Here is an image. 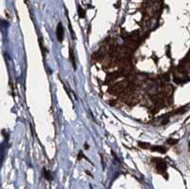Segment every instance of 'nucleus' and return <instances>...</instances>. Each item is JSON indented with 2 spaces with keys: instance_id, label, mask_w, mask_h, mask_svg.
<instances>
[{
  "instance_id": "nucleus-2",
  "label": "nucleus",
  "mask_w": 190,
  "mask_h": 189,
  "mask_svg": "<svg viewBox=\"0 0 190 189\" xmlns=\"http://www.w3.org/2000/svg\"><path fill=\"white\" fill-rule=\"evenodd\" d=\"M56 35H57V39L59 42H62L64 39V29L61 23L57 25V29H56Z\"/></svg>"
},
{
  "instance_id": "nucleus-5",
  "label": "nucleus",
  "mask_w": 190,
  "mask_h": 189,
  "mask_svg": "<svg viewBox=\"0 0 190 189\" xmlns=\"http://www.w3.org/2000/svg\"><path fill=\"white\" fill-rule=\"evenodd\" d=\"M70 60L72 62V65H73L74 70L76 69V64H75V57H74V53H73V50H72L71 48H70Z\"/></svg>"
},
{
  "instance_id": "nucleus-8",
  "label": "nucleus",
  "mask_w": 190,
  "mask_h": 189,
  "mask_svg": "<svg viewBox=\"0 0 190 189\" xmlns=\"http://www.w3.org/2000/svg\"><path fill=\"white\" fill-rule=\"evenodd\" d=\"M139 146H140L141 147H143V148H147V147H149V144H144V143H142V142L139 143Z\"/></svg>"
},
{
  "instance_id": "nucleus-6",
  "label": "nucleus",
  "mask_w": 190,
  "mask_h": 189,
  "mask_svg": "<svg viewBox=\"0 0 190 189\" xmlns=\"http://www.w3.org/2000/svg\"><path fill=\"white\" fill-rule=\"evenodd\" d=\"M177 143H178V141L175 140V139H168L167 140V144H171V146H172V144H176Z\"/></svg>"
},
{
  "instance_id": "nucleus-4",
  "label": "nucleus",
  "mask_w": 190,
  "mask_h": 189,
  "mask_svg": "<svg viewBox=\"0 0 190 189\" xmlns=\"http://www.w3.org/2000/svg\"><path fill=\"white\" fill-rule=\"evenodd\" d=\"M43 174H44V177H45V179L48 180H52V179H53L51 173L50 171L46 170V169H43Z\"/></svg>"
},
{
  "instance_id": "nucleus-10",
  "label": "nucleus",
  "mask_w": 190,
  "mask_h": 189,
  "mask_svg": "<svg viewBox=\"0 0 190 189\" xmlns=\"http://www.w3.org/2000/svg\"><path fill=\"white\" fill-rule=\"evenodd\" d=\"M25 1H26V3H28V0H25Z\"/></svg>"
},
{
  "instance_id": "nucleus-9",
  "label": "nucleus",
  "mask_w": 190,
  "mask_h": 189,
  "mask_svg": "<svg viewBox=\"0 0 190 189\" xmlns=\"http://www.w3.org/2000/svg\"><path fill=\"white\" fill-rule=\"evenodd\" d=\"M83 157H85V156H83L82 152H80V153H79V157H78V161L81 160V158H83Z\"/></svg>"
},
{
  "instance_id": "nucleus-7",
  "label": "nucleus",
  "mask_w": 190,
  "mask_h": 189,
  "mask_svg": "<svg viewBox=\"0 0 190 189\" xmlns=\"http://www.w3.org/2000/svg\"><path fill=\"white\" fill-rule=\"evenodd\" d=\"M79 15L81 18H84L85 17V11H83V9L81 7H79Z\"/></svg>"
},
{
  "instance_id": "nucleus-3",
  "label": "nucleus",
  "mask_w": 190,
  "mask_h": 189,
  "mask_svg": "<svg viewBox=\"0 0 190 189\" xmlns=\"http://www.w3.org/2000/svg\"><path fill=\"white\" fill-rule=\"evenodd\" d=\"M151 150L152 151H157V152H160V153H165L167 152V148L164 146H154L151 147Z\"/></svg>"
},
{
  "instance_id": "nucleus-1",
  "label": "nucleus",
  "mask_w": 190,
  "mask_h": 189,
  "mask_svg": "<svg viewBox=\"0 0 190 189\" xmlns=\"http://www.w3.org/2000/svg\"><path fill=\"white\" fill-rule=\"evenodd\" d=\"M152 162L156 163V169L158 171V173L163 174L167 178V176H165L167 175L165 174V172H167V164H165L164 161L161 159H152Z\"/></svg>"
}]
</instances>
